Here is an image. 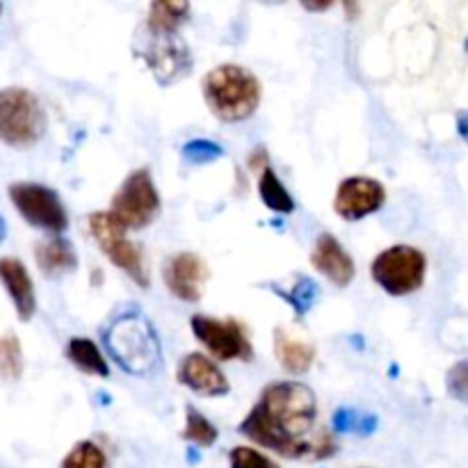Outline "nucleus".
I'll use <instances>...</instances> for the list:
<instances>
[{
    "label": "nucleus",
    "mask_w": 468,
    "mask_h": 468,
    "mask_svg": "<svg viewBox=\"0 0 468 468\" xmlns=\"http://www.w3.org/2000/svg\"><path fill=\"white\" fill-rule=\"evenodd\" d=\"M67 359L87 375H96V378H108L110 375L103 355L90 338H71L67 346Z\"/></svg>",
    "instance_id": "obj_18"
},
{
    "label": "nucleus",
    "mask_w": 468,
    "mask_h": 468,
    "mask_svg": "<svg viewBox=\"0 0 468 468\" xmlns=\"http://www.w3.org/2000/svg\"><path fill=\"white\" fill-rule=\"evenodd\" d=\"M259 192H261V199H263V204L268 206L270 210H274V213L288 215L295 210V201H292L291 192L283 187V183L279 181V176L274 174L272 167H265L263 172H261Z\"/></svg>",
    "instance_id": "obj_19"
},
{
    "label": "nucleus",
    "mask_w": 468,
    "mask_h": 468,
    "mask_svg": "<svg viewBox=\"0 0 468 468\" xmlns=\"http://www.w3.org/2000/svg\"><path fill=\"white\" fill-rule=\"evenodd\" d=\"M311 263L338 288H346L355 279V261L332 233H323L318 238L314 254H311Z\"/></svg>",
    "instance_id": "obj_14"
},
{
    "label": "nucleus",
    "mask_w": 468,
    "mask_h": 468,
    "mask_svg": "<svg viewBox=\"0 0 468 468\" xmlns=\"http://www.w3.org/2000/svg\"><path fill=\"white\" fill-rule=\"evenodd\" d=\"M229 457H231V468H279L270 457H265L263 452L247 446L233 448Z\"/></svg>",
    "instance_id": "obj_28"
},
{
    "label": "nucleus",
    "mask_w": 468,
    "mask_h": 468,
    "mask_svg": "<svg viewBox=\"0 0 468 468\" xmlns=\"http://www.w3.org/2000/svg\"><path fill=\"white\" fill-rule=\"evenodd\" d=\"M315 393L302 382H274L242 420L240 432L259 446L291 460H327L336 441L327 430L314 432Z\"/></svg>",
    "instance_id": "obj_1"
},
{
    "label": "nucleus",
    "mask_w": 468,
    "mask_h": 468,
    "mask_svg": "<svg viewBox=\"0 0 468 468\" xmlns=\"http://www.w3.org/2000/svg\"><path fill=\"white\" fill-rule=\"evenodd\" d=\"M457 133H460L462 140L468 142V110H462L457 114Z\"/></svg>",
    "instance_id": "obj_30"
},
{
    "label": "nucleus",
    "mask_w": 468,
    "mask_h": 468,
    "mask_svg": "<svg viewBox=\"0 0 468 468\" xmlns=\"http://www.w3.org/2000/svg\"><path fill=\"white\" fill-rule=\"evenodd\" d=\"M183 439L195 446L208 448L218 441V428L206 419L204 414L195 410V407H187V416H186V430H183Z\"/></svg>",
    "instance_id": "obj_21"
},
{
    "label": "nucleus",
    "mask_w": 468,
    "mask_h": 468,
    "mask_svg": "<svg viewBox=\"0 0 468 468\" xmlns=\"http://www.w3.org/2000/svg\"><path fill=\"white\" fill-rule=\"evenodd\" d=\"M204 96L222 122H245L261 103V82L250 69L222 64L206 73Z\"/></svg>",
    "instance_id": "obj_3"
},
{
    "label": "nucleus",
    "mask_w": 468,
    "mask_h": 468,
    "mask_svg": "<svg viewBox=\"0 0 468 468\" xmlns=\"http://www.w3.org/2000/svg\"><path fill=\"white\" fill-rule=\"evenodd\" d=\"M302 7H304V9H327V7H332V3H320V5L304 3V5H302Z\"/></svg>",
    "instance_id": "obj_31"
},
{
    "label": "nucleus",
    "mask_w": 468,
    "mask_h": 468,
    "mask_svg": "<svg viewBox=\"0 0 468 468\" xmlns=\"http://www.w3.org/2000/svg\"><path fill=\"white\" fill-rule=\"evenodd\" d=\"M9 199L16 206L21 218L37 229L62 233L69 227V215L62 199L50 187L39 183H14L9 186Z\"/></svg>",
    "instance_id": "obj_8"
},
{
    "label": "nucleus",
    "mask_w": 468,
    "mask_h": 468,
    "mask_svg": "<svg viewBox=\"0 0 468 468\" xmlns=\"http://www.w3.org/2000/svg\"><path fill=\"white\" fill-rule=\"evenodd\" d=\"M208 279L204 261L197 254H176L165 265V283L169 292L183 302H199L204 282Z\"/></svg>",
    "instance_id": "obj_12"
},
{
    "label": "nucleus",
    "mask_w": 468,
    "mask_h": 468,
    "mask_svg": "<svg viewBox=\"0 0 468 468\" xmlns=\"http://www.w3.org/2000/svg\"><path fill=\"white\" fill-rule=\"evenodd\" d=\"M448 396L468 407V361L452 366L446 375Z\"/></svg>",
    "instance_id": "obj_27"
},
{
    "label": "nucleus",
    "mask_w": 468,
    "mask_h": 468,
    "mask_svg": "<svg viewBox=\"0 0 468 468\" xmlns=\"http://www.w3.org/2000/svg\"><path fill=\"white\" fill-rule=\"evenodd\" d=\"M5 233H7V227H5V219L0 218V242L5 240Z\"/></svg>",
    "instance_id": "obj_32"
},
{
    "label": "nucleus",
    "mask_w": 468,
    "mask_h": 468,
    "mask_svg": "<svg viewBox=\"0 0 468 468\" xmlns=\"http://www.w3.org/2000/svg\"><path fill=\"white\" fill-rule=\"evenodd\" d=\"M181 155L187 165H208L222 158L224 149L210 140H192L183 146Z\"/></svg>",
    "instance_id": "obj_26"
},
{
    "label": "nucleus",
    "mask_w": 468,
    "mask_h": 468,
    "mask_svg": "<svg viewBox=\"0 0 468 468\" xmlns=\"http://www.w3.org/2000/svg\"><path fill=\"white\" fill-rule=\"evenodd\" d=\"M334 428L338 432H356V434H373L378 428V419L375 416H364L355 410H338L334 416Z\"/></svg>",
    "instance_id": "obj_25"
},
{
    "label": "nucleus",
    "mask_w": 468,
    "mask_h": 468,
    "mask_svg": "<svg viewBox=\"0 0 468 468\" xmlns=\"http://www.w3.org/2000/svg\"><path fill=\"white\" fill-rule=\"evenodd\" d=\"M274 352H277V359L283 370L292 375L306 373L315 359V347L283 327L274 332Z\"/></svg>",
    "instance_id": "obj_16"
},
{
    "label": "nucleus",
    "mask_w": 468,
    "mask_h": 468,
    "mask_svg": "<svg viewBox=\"0 0 468 468\" xmlns=\"http://www.w3.org/2000/svg\"><path fill=\"white\" fill-rule=\"evenodd\" d=\"M146 41L142 46V58L154 71L160 85H172L190 73V50L183 44L176 32H149L144 30Z\"/></svg>",
    "instance_id": "obj_10"
},
{
    "label": "nucleus",
    "mask_w": 468,
    "mask_h": 468,
    "mask_svg": "<svg viewBox=\"0 0 468 468\" xmlns=\"http://www.w3.org/2000/svg\"><path fill=\"white\" fill-rule=\"evenodd\" d=\"M23 370V355L21 343L16 336L0 338V375L7 379H18Z\"/></svg>",
    "instance_id": "obj_24"
},
{
    "label": "nucleus",
    "mask_w": 468,
    "mask_h": 468,
    "mask_svg": "<svg viewBox=\"0 0 468 468\" xmlns=\"http://www.w3.org/2000/svg\"><path fill=\"white\" fill-rule=\"evenodd\" d=\"M387 201V190L379 181L368 176H352L338 186L334 208L347 222H356L378 213Z\"/></svg>",
    "instance_id": "obj_11"
},
{
    "label": "nucleus",
    "mask_w": 468,
    "mask_h": 468,
    "mask_svg": "<svg viewBox=\"0 0 468 468\" xmlns=\"http://www.w3.org/2000/svg\"><path fill=\"white\" fill-rule=\"evenodd\" d=\"M190 5L187 3H154L149 9V32H176L178 26L187 18Z\"/></svg>",
    "instance_id": "obj_20"
},
{
    "label": "nucleus",
    "mask_w": 468,
    "mask_h": 468,
    "mask_svg": "<svg viewBox=\"0 0 468 468\" xmlns=\"http://www.w3.org/2000/svg\"><path fill=\"white\" fill-rule=\"evenodd\" d=\"M250 167H251V169H265V167H270L268 154H265L263 146H259V149H256L254 154H250Z\"/></svg>",
    "instance_id": "obj_29"
},
{
    "label": "nucleus",
    "mask_w": 468,
    "mask_h": 468,
    "mask_svg": "<svg viewBox=\"0 0 468 468\" xmlns=\"http://www.w3.org/2000/svg\"><path fill=\"white\" fill-rule=\"evenodd\" d=\"M373 279L393 297L419 291L428 272V259L420 250L410 245H396L384 250L373 261Z\"/></svg>",
    "instance_id": "obj_5"
},
{
    "label": "nucleus",
    "mask_w": 468,
    "mask_h": 468,
    "mask_svg": "<svg viewBox=\"0 0 468 468\" xmlns=\"http://www.w3.org/2000/svg\"><path fill=\"white\" fill-rule=\"evenodd\" d=\"M108 355L126 373L146 378L163 364V347L154 324L140 311H122L103 332Z\"/></svg>",
    "instance_id": "obj_2"
},
{
    "label": "nucleus",
    "mask_w": 468,
    "mask_h": 468,
    "mask_svg": "<svg viewBox=\"0 0 468 468\" xmlns=\"http://www.w3.org/2000/svg\"><path fill=\"white\" fill-rule=\"evenodd\" d=\"M0 283L9 292V300L14 302V306H16L18 318L27 323L35 315L37 300L35 286H32V279L27 274L26 265L18 259H12V256L0 259Z\"/></svg>",
    "instance_id": "obj_15"
},
{
    "label": "nucleus",
    "mask_w": 468,
    "mask_h": 468,
    "mask_svg": "<svg viewBox=\"0 0 468 468\" xmlns=\"http://www.w3.org/2000/svg\"><path fill=\"white\" fill-rule=\"evenodd\" d=\"M90 231L91 236H94V240L99 242L101 250H103V254L108 256L119 270H123L137 286H149V274H146L142 251L137 250V245H133V242L128 240L126 229H123L112 215L103 213V210L91 213Z\"/></svg>",
    "instance_id": "obj_7"
},
{
    "label": "nucleus",
    "mask_w": 468,
    "mask_h": 468,
    "mask_svg": "<svg viewBox=\"0 0 468 468\" xmlns=\"http://www.w3.org/2000/svg\"><path fill=\"white\" fill-rule=\"evenodd\" d=\"M279 295H282L283 300H286L288 304H291L292 309L297 311V315H304V314H309L311 306H314L315 300H318L320 288H318V283L314 282V279L300 277L295 282V286L291 288V291L279 292Z\"/></svg>",
    "instance_id": "obj_22"
},
{
    "label": "nucleus",
    "mask_w": 468,
    "mask_h": 468,
    "mask_svg": "<svg viewBox=\"0 0 468 468\" xmlns=\"http://www.w3.org/2000/svg\"><path fill=\"white\" fill-rule=\"evenodd\" d=\"M123 229H144L149 227L160 213V195L155 183L146 167L135 169L117 195L112 197V208L108 210Z\"/></svg>",
    "instance_id": "obj_6"
},
{
    "label": "nucleus",
    "mask_w": 468,
    "mask_h": 468,
    "mask_svg": "<svg viewBox=\"0 0 468 468\" xmlns=\"http://www.w3.org/2000/svg\"><path fill=\"white\" fill-rule=\"evenodd\" d=\"M192 332L197 341L208 347L210 355L219 361H251L254 347L247 338L245 327L238 320H219L210 315H192Z\"/></svg>",
    "instance_id": "obj_9"
},
{
    "label": "nucleus",
    "mask_w": 468,
    "mask_h": 468,
    "mask_svg": "<svg viewBox=\"0 0 468 468\" xmlns=\"http://www.w3.org/2000/svg\"><path fill=\"white\" fill-rule=\"evenodd\" d=\"M105 452L94 441H80L64 457L62 468H105Z\"/></svg>",
    "instance_id": "obj_23"
},
{
    "label": "nucleus",
    "mask_w": 468,
    "mask_h": 468,
    "mask_svg": "<svg viewBox=\"0 0 468 468\" xmlns=\"http://www.w3.org/2000/svg\"><path fill=\"white\" fill-rule=\"evenodd\" d=\"M35 259L41 272L48 277H59V274L73 272L78 268L76 250L71 247V242L59 236L41 240L35 247Z\"/></svg>",
    "instance_id": "obj_17"
},
{
    "label": "nucleus",
    "mask_w": 468,
    "mask_h": 468,
    "mask_svg": "<svg viewBox=\"0 0 468 468\" xmlns=\"http://www.w3.org/2000/svg\"><path fill=\"white\" fill-rule=\"evenodd\" d=\"M46 114L39 99L21 87L0 90V140L9 146L26 149L41 140Z\"/></svg>",
    "instance_id": "obj_4"
},
{
    "label": "nucleus",
    "mask_w": 468,
    "mask_h": 468,
    "mask_svg": "<svg viewBox=\"0 0 468 468\" xmlns=\"http://www.w3.org/2000/svg\"><path fill=\"white\" fill-rule=\"evenodd\" d=\"M178 384H183L186 388H190L197 396L206 398H219L227 396L231 391L229 387V379L224 378L222 370L215 366V361H210L208 356L199 355V352H192L186 359L181 361L176 373Z\"/></svg>",
    "instance_id": "obj_13"
}]
</instances>
